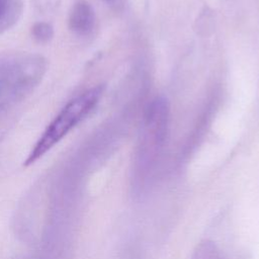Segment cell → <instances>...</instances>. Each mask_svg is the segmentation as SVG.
I'll use <instances>...</instances> for the list:
<instances>
[{
    "label": "cell",
    "mask_w": 259,
    "mask_h": 259,
    "mask_svg": "<svg viewBox=\"0 0 259 259\" xmlns=\"http://www.w3.org/2000/svg\"><path fill=\"white\" fill-rule=\"evenodd\" d=\"M31 35L38 42H48L54 36V27L45 21H38L31 27Z\"/></svg>",
    "instance_id": "8992f818"
},
{
    "label": "cell",
    "mask_w": 259,
    "mask_h": 259,
    "mask_svg": "<svg viewBox=\"0 0 259 259\" xmlns=\"http://www.w3.org/2000/svg\"><path fill=\"white\" fill-rule=\"evenodd\" d=\"M23 0H0V34L9 30L19 20Z\"/></svg>",
    "instance_id": "5b68a950"
},
{
    "label": "cell",
    "mask_w": 259,
    "mask_h": 259,
    "mask_svg": "<svg viewBox=\"0 0 259 259\" xmlns=\"http://www.w3.org/2000/svg\"><path fill=\"white\" fill-rule=\"evenodd\" d=\"M169 116V105L167 99L156 98L147 111V125L158 144L164 141Z\"/></svg>",
    "instance_id": "277c9868"
},
{
    "label": "cell",
    "mask_w": 259,
    "mask_h": 259,
    "mask_svg": "<svg viewBox=\"0 0 259 259\" xmlns=\"http://www.w3.org/2000/svg\"><path fill=\"white\" fill-rule=\"evenodd\" d=\"M103 1L114 9H119L123 5V0H103Z\"/></svg>",
    "instance_id": "52a82bcc"
},
{
    "label": "cell",
    "mask_w": 259,
    "mask_h": 259,
    "mask_svg": "<svg viewBox=\"0 0 259 259\" xmlns=\"http://www.w3.org/2000/svg\"><path fill=\"white\" fill-rule=\"evenodd\" d=\"M95 12L91 4L86 0H76L69 12L68 26L70 30L79 36L88 35L95 26Z\"/></svg>",
    "instance_id": "3957f363"
},
{
    "label": "cell",
    "mask_w": 259,
    "mask_h": 259,
    "mask_svg": "<svg viewBox=\"0 0 259 259\" xmlns=\"http://www.w3.org/2000/svg\"><path fill=\"white\" fill-rule=\"evenodd\" d=\"M47 68V60L37 54L15 52L0 56V111L30 94Z\"/></svg>",
    "instance_id": "6da1fadb"
},
{
    "label": "cell",
    "mask_w": 259,
    "mask_h": 259,
    "mask_svg": "<svg viewBox=\"0 0 259 259\" xmlns=\"http://www.w3.org/2000/svg\"><path fill=\"white\" fill-rule=\"evenodd\" d=\"M102 93L103 87L95 86L68 101L39 136L29 151L24 165L35 163L82 122L96 107Z\"/></svg>",
    "instance_id": "7a4b0ae2"
}]
</instances>
